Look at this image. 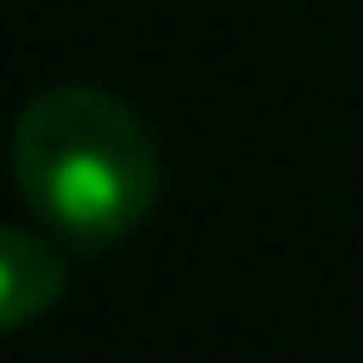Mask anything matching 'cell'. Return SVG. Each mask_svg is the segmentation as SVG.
<instances>
[{
  "label": "cell",
  "mask_w": 363,
  "mask_h": 363,
  "mask_svg": "<svg viewBox=\"0 0 363 363\" xmlns=\"http://www.w3.org/2000/svg\"><path fill=\"white\" fill-rule=\"evenodd\" d=\"M13 179L51 236L115 249L160 198V153L121 96L96 83H51L13 121Z\"/></svg>",
  "instance_id": "obj_1"
},
{
  "label": "cell",
  "mask_w": 363,
  "mask_h": 363,
  "mask_svg": "<svg viewBox=\"0 0 363 363\" xmlns=\"http://www.w3.org/2000/svg\"><path fill=\"white\" fill-rule=\"evenodd\" d=\"M57 294H64L57 255L26 230H0V319H6V332L32 325L45 306H57Z\"/></svg>",
  "instance_id": "obj_2"
}]
</instances>
